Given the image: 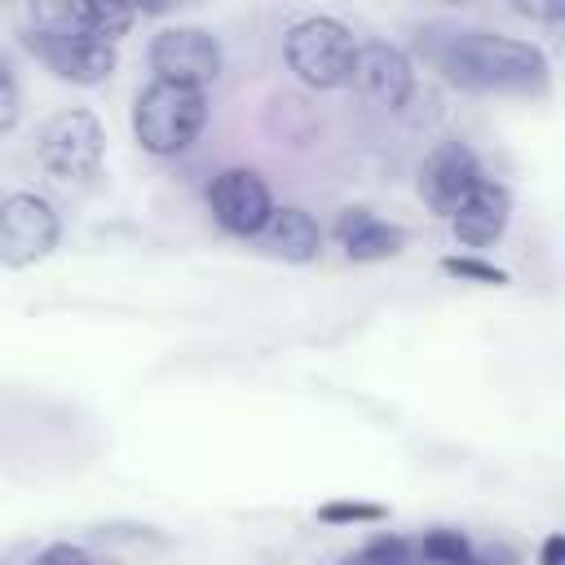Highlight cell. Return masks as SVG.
Listing matches in <instances>:
<instances>
[{
	"label": "cell",
	"instance_id": "cell-12",
	"mask_svg": "<svg viewBox=\"0 0 565 565\" xmlns=\"http://www.w3.org/2000/svg\"><path fill=\"white\" fill-rule=\"evenodd\" d=\"M335 243L344 247L349 260L358 265H371V260H388L402 252L406 234L388 221H380L371 207H344L340 221H335Z\"/></svg>",
	"mask_w": 565,
	"mask_h": 565
},
{
	"label": "cell",
	"instance_id": "cell-10",
	"mask_svg": "<svg viewBox=\"0 0 565 565\" xmlns=\"http://www.w3.org/2000/svg\"><path fill=\"white\" fill-rule=\"evenodd\" d=\"M353 84L384 110H402L415 93V66L402 49L384 44V40H371V44H358V57H353Z\"/></svg>",
	"mask_w": 565,
	"mask_h": 565
},
{
	"label": "cell",
	"instance_id": "cell-1",
	"mask_svg": "<svg viewBox=\"0 0 565 565\" xmlns=\"http://www.w3.org/2000/svg\"><path fill=\"white\" fill-rule=\"evenodd\" d=\"M428 57L450 84L472 93H539L547 84L543 49L494 31H450L446 40L428 44Z\"/></svg>",
	"mask_w": 565,
	"mask_h": 565
},
{
	"label": "cell",
	"instance_id": "cell-3",
	"mask_svg": "<svg viewBox=\"0 0 565 565\" xmlns=\"http://www.w3.org/2000/svg\"><path fill=\"white\" fill-rule=\"evenodd\" d=\"M353 57H358V44L349 26L335 18H305L287 31V66L296 71L300 84L318 93L353 84Z\"/></svg>",
	"mask_w": 565,
	"mask_h": 565
},
{
	"label": "cell",
	"instance_id": "cell-7",
	"mask_svg": "<svg viewBox=\"0 0 565 565\" xmlns=\"http://www.w3.org/2000/svg\"><path fill=\"white\" fill-rule=\"evenodd\" d=\"M150 66H154V79L203 93L221 75V44L203 26H163L150 40Z\"/></svg>",
	"mask_w": 565,
	"mask_h": 565
},
{
	"label": "cell",
	"instance_id": "cell-4",
	"mask_svg": "<svg viewBox=\"0 0 565 565\" xmlns=\"http://www.w3.org/2000/svg\"><path fill=\"white\" fill-rule=\"evenodd\" d=\"M102 154H106V132H102L97 115L79 110V106L49 115L40 137H35V159L57 181H88V177H97Z\"/></svg>",
	"mask_w": 565,
	"mask_h": 565
},
{
	"label": "cell",
	"instance_id": "cell-8",
	"mask_svg": "<svg viewBox=\"0 0 565 565\" xmlns=\"http://www.w3.org/2000/svg\"><path fill=\"white\" fill-rule=\"evenodd\" d=\"M207 207H212V221L234 234V238H256L274 212V194L265 185L260 172L252 168H225L212 177L207 185Z\"/></svg>",
	"mask_w": 565,
	"mask_h": 565
},
{
	"label": "cell",
	"instance_id": "cell-2",
	"mask_svg": "<svg viewBox=\"0 0 565 565\" xmlns=\"http://www.w3.org/2000/svg\"><path fill=\"white\" fill-rule=\"evenodd\" d=\"M207 124V97L199 88H181L168 79H150L132 106V132L146 154H181Z\"/></svg>",
	"mask_w": 565,
	"mask_h": 565
},
{
	"label": "cell",
	"instance_id": "cell-15",
	"mask_svg": "<svg viewBox=\"0 0 565 565\" xmlns=\"http://www.w3.org/2000/svg\"><path fill=\"white\" fill-rule=\"evenodd\" d=\"M441 269H446L450 278H463V282H481V287H503V282H508V274H503L499 265L481 260V256H446V260H441Z\"/></svg>",
	"mask_w": 565,
	"mask_h": 565
},
{
	"label": "cell",
	"instance_id": "cell-6",
	"mask_svg": "<svg viewBox=\"0 0 565 565\" xmlns=\"http://www.w3.org/2000/svg\"><path fill=\"white\" fill-rule=\"evenodd\" d=\"M26 49L66 84H102L110 79L119 53L110 40H97V35H84V31H40L31 26L26 31Z\"/></svg>",
	"mask_w": 565,
	"mask_h": 565
},
{
	"label": "cell",
	"instance_id": "cell-19",
	"mask_svg": "<svg viewBox=\"0 0 565 565\" xmlns=\"http://www.w3.org/2000/svg\"><path fill=\"white\" fill-rule=\"evenodd\" d=\"M539 565H565V534H547V539H543Z\"/></svg>",
	"mask_w": 565,
	"mask_h": 565
},
{
	"label": "cell",
	"instance_id": "cell-11",
	"mask_svg": "<svg viewBox=\"0 0 565 565\" xmlns=\"http://www.w3.org/2000/svg\"><path fill=\"white\" fill-rule=\"evenodd\" d=\"M508 216H512V194H508V185L494 181V177H481V181L468 190V199L455 207L450 225H455V238H459L463 247H490V243L508 230Z\"/></svg>",
	"mask_w": 565,
	"mask_h": 565
},
{
	"label": "cell",
	"instance_id": "cell-18",
	"mask_svg": "<svg viewBox=\"0 0 565 565\" xmlns=\"http://www.w3.org/2000/svg\"><path fill=\"white\" fill-rule=\"evenodd\" d=\"M35 565H93V561H88V552L75 547V543H49V547L35 556Z\"/></svg>",
	"mask_w": 565,
	"mask_h": 565
},
{
	"label": "cell",
	"instance_id": "cell-13",
	"mask_svg": "<svg viewBox=\"0 0 565 565\" xmlns=\"http://www.w3.org/2000/svg\"><path fill=\"white\" fill-rule=\"evenodd\" d=\"M256 238L265 243V252L291 260V265H309L322 252V225L305 207H274Z\"/></svg>",
	"mask_w": 565,
	"mask_h": 565
},
{
	"label": "cell",
	"instance_id": "cell-14",
	"mask_svg": "<svg viewBox=\"0 0 565 565\" xmlns=\"http://www.w3.org/2000/svg\"><path fill=\"white\" fill-rule=\"evenodd\" d=\"M340 565H411V539H402V534H375L358 552L340 556Z\"/></svg>",
	"mask_w": 565,
	"mask_h": 565
},
{
	"label": "cell",
	"instance_id": "cell-9",
	"mask_svg": "<svg viewBox=\"0 0 565 565\" xmlns=\"http://www.w3.org/2000/svg\"><path fill=\"white\" fill-rule=\"evenodd\" d=\"M477 181H481V163L463 141H437L419 163V199L437 216H455V207L468 199Z\"/></svg>",
	"mask_w": 565,
	"mask_h": 565
},
{
	"label": "cell",
	"instance_id": "cell-16",
	"mask_svg": "<svg viewBox=\"0 0 565 565\" xmlns=\"http://www.w3.org/2000/svg\"><path fill=\"white\" fill-rule=\"evenodd\" d=\"M388 508L384 503H362V499H331L318 508V521L327 525H349V521H384Z\"/></svg>",
	"mask_w": 565,
	"mask_h": 565
},
{
	"label": "cell",
	"instance_id": "cell-17",
	"mask_svg": "<svg viewBox=\"0 0 565 565\" xmlns=\"http://www.w3.org/2000/svg\"><path fill=\"white\" fill-rule=\"evenodd\" d=\"M22 115V88H18V75L13 66L0 57V132H9Z\"/></svg>",
	"mask_w": 565,
	"mask_h": 565
},
{
	"label": "cell",
	"instance_id": "cell-5",
	"mask_svg": "<svg viewBox=\"0 0 565 565\" xmlns=\"http://www.w3.org/2000/svg\"><path fill=\"white\" fill-rule=\"evenodd\" d=\"M62 238V221L53 212L49 199L18 190L9 199H0V265L26 269L35 260H44Z\"/></svg>",
	"mask_w": 565,
	"mask_h": 565
}]
</instances>
